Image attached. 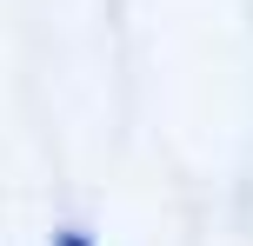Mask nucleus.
I'll list each match as a JSON object with an SVG mask.
<instances>
[{
	"instance_id": "1",
	"label": "nucleus",
	"mask_w": 253,
	"mask_h": 246,
	"mask_svg": "<svg viewBox=\"0 0 253 246\" xmlns=\"http://www.w3.org/2000/svg\"><path fill=\"white\" fill-rule=\"evenodd\" d=\"M53 246H93L87 233H60V240H53Z\"/></svg>"
}]
</instances>
